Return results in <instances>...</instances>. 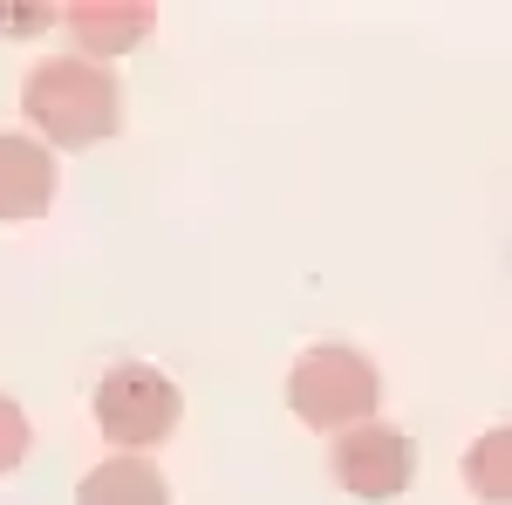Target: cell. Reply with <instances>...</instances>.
I'll list each match as a JSON object with an SVG mask.
<instances>
[{"label":"cell","instance_id":"8992f818","mask_svg":"<svg viewBox=\"0 0 512 505\" xmlns=\"http://www.w3.org/2000/svg\"><path fill=\"white\" fill-rule=\"evenodd\" d=\"M55 151L35 144L28 130H0V226H21V219H41L55 205Z\"/></svg>","mask_w":512,"mask_h":505},{"label":"cell","instance_id":"5b68a950","mask_svg":"<svg viewBox=\"0 0 512 505\" xmlns=\"http://www.w3.org/2000/svg\"><path fill=\"white\" fill-rule=\"evenodd\" d=\"M55 28H69L76 62H96V69H103V62H117V55H130V48L151 41L158 7H151V0H69Z\"/></svg>","mask_w":512,"mask_h":505},{"label":"cell","instance_id":"ba28073f","mask_svg":"<svg viewBox=\"0 0 512 505\" xmlns=\"http://www.w3.org/2000/svg\"><path fill=\"white\" fill-rule=\"evenodd\" d=\"M512 437L506 430H485L472 451H465V485H472L485 505H506V492H512Z\"/></svg>","mask_w":512,"mask_h":505},{"label":"cell","instance_id":"30bf717a","mask_svg":"<svg viewBox=\"0 0 512 505\" xmlns=\"http://www.w3.org/2000/svg\"><path fill=\"white\" fill-rule=\"evenodd\" d=\"M28 444H35V430H28V410L14 403V396H0V471H14L28 458Z\"/></svg>","mask_w":512,"mask_h":505},{"label":"cell","instance_id":"6da1fadb","mask_svg":"<svg viewBox=\"0 0 512 505\" xmlns=\"http://www.w3.org/2000/svg\"><path fill=\"white\" fill-rule=\"evenodd\" d=\"M21 117L35 123L28 137L48 151H89L123 130V89L110 69L76 62V55H48L21 82Z\"/></svg>","mask_w":512,"mask_h":505},{"label":"cell","instance_id":"52a82bcc","mask_svg":"<svg viewBox=\"0 0 512 505\" xmlns=\"http://www.w3.org/2000/svg\"><path fill=\"white\" fill-rule=\"evenodd\" d=\"M76 505H171V485H164V471L151 458L117 451L76 485Z\"/></svg>","mask_w":512,"mask_h":505},{"label":"cell","instance_id":"9c48e42d","mask_svg":"<svg viewBox=\"0 0 512 505\" xmlns=\"http://www.w3.org/2000/svg\"><path fill=\"white\" fill-rule=\"evenodd\" d=\"M55 21H62L55 0H0V35L7 41H35V35H48Z\"/></svg>","mask_w":512,"mask_h":505},{"label":"cell","instance_id":"277c9868","mask_svg":"<svg viewBox=\"0 0 512 505\" xmlns=\"http://www.w3.org/2000/svg\"><path fill=\"white\" fill-rule=\"evenodd\" d=\"M328 471H335L342 492H355V499H369V505H390L417 478V444H410V430L369 417V424H355V430H335Z\"/></svg>","mask_w":512,"mask_h":505},{"label":"cell","instance_id":"3957f363","mask_svg":"<svg viewBox=\"0 0 512 505\" xmlns=\"http://www.w3.org/2000/svg\"><path fill=\"white\" fill-rule=\"evenodd\" d=\"M185 417V396L178 383L151 369V362H117V369H103V383H96V430L130 451V458H151L164 437L178 430Z\"/></svg>","mask_w":512,"mask_h":505},{"label":"cell","instance_id":"7a4b0ae2","mask_svg":"<svg viewBox=\"0 0 512 505\" xmlns=\"http://www.w3.org/2000/svg\"><path fill=\"white\" fill-rule=\"evenodd\" d=\"M383 403V369L349 342H321L287 369V410L308 430H355Z\"/></svg>","mask_w":512,"mask_h":505}]
</instances>
